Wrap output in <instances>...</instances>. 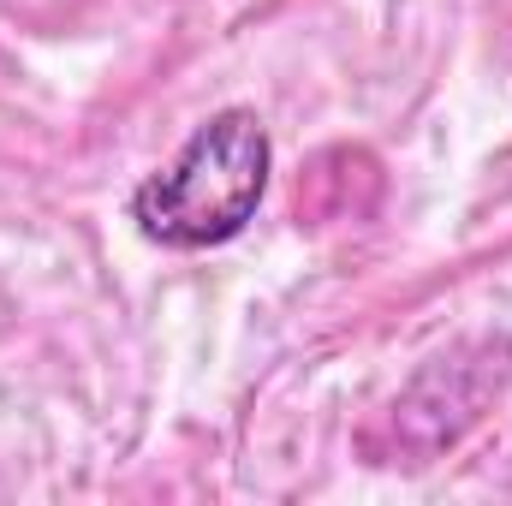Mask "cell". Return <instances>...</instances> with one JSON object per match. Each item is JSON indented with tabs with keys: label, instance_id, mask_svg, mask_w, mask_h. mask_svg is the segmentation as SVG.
<instances>
[{
	"label": "cell",
	"instance_id": "1",
	"mask_svg": "<svg viewBox=\"0 0 512 506\" xmlns=\"http://www.w3.org/2000/svg\"><path fill=\"white\" fill-rule=\"evenodd\" d=\"M268 131L251 108H227L185 137V149L131 191V221L167 251H209L239 239L268 191Z\"/></svg>",
	"mask_w": 512,
	"mask_h": 506
}]
</instances>
